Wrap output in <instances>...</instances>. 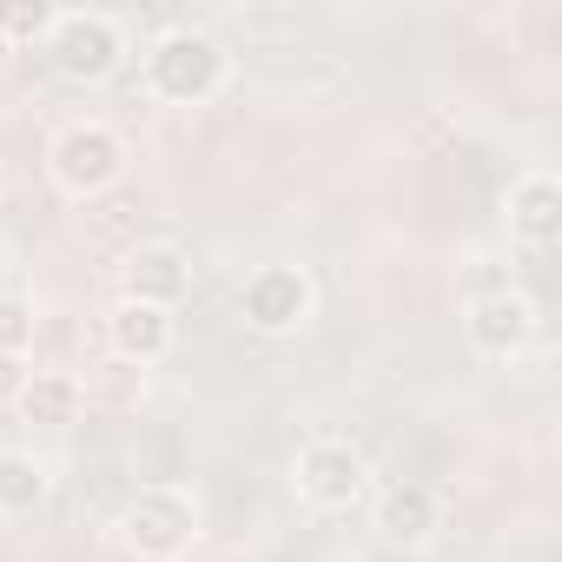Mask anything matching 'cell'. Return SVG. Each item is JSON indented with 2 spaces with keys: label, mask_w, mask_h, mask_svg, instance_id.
Listing matches in <instances>:
<instances>
[{
  "label": "cell",
  "mask_w": 562,
  "mask_h": 562,
  "mask_svg": "<svg viewBox=\"0 0 562 562\" xmlns=\"http://www.w3.org/2000/svg\"><path fill=\"white\" fill-rule=\"evenodd\" d=\"M139 87L159 106H205V100H218L232 87V54L205 27H166L139 54Z\"/></svg>",
  "instance_id": "obj_1"
},
{
  "label": "cell",
  "mask_w": 562,
  "mask_h": 562,
  "mask_svg": "<svg viewBox=\"0 0 562 562\" xmlns=\"http://www.w3.org/2000/svg\"><path fill=\"white\" fill-rule=\"evenodd\" d=\"M199 529H205V509H199V496L186 483H146L113 516L120 549L139 555V562H179L199 542Z\"/></svg>",
  "instance_id": "obj_2"
},
{
  "label": "cell",
  "mask_w": 562,
  "mask_h": 562,
  "mask_svg": "<svg viewBox=\"0 0 562 562\" xmlns=\"http://www.w3.org/2000/svg\"><path fill=\"white\" fill-rule=\"evenodd\" d=\"M126 139L106 126V120H67L54 139H47V179H54V192H67V199H106V192H120V179H126Z\"/></svg>",
  "instance_id": "obj_3"
},
{
  "label": "cell",
  "mask_w": 562,
  "mask_h": 562,
  "mask_svg": "<svg viewBox=\"0 0 562 562\" xmlns=\"http://www.w3.org/2000/svg\"><path fill=\"white\" fill-rule=\"evenodd\" d=\"M41 47H47V67L67 87H106L126 67V27L106 8H67V14H54V27H47Z\"/></svg>",
  "instance_id": "obj_4"
},
{
  "label": "cell",
  "mask_w": 562,
  "mask_h": 562,
  "mask_svg": "<svg viewBox=\"0 0 562 562\" xmlns=\"http://www.w3.org/2000/svg\"><path fill=\"white\" fill-rule=\"evenodd\" d=\"M238 318L258 338H299L318 318V285L305 265H258L238 285Z\"/></svg>",
  "instance_id": "obj_5"
},
{
  "label": "cell",
  "mask_w": 562,
  "mask_h": 562,
  "mask_svg": "<svg viewBox=\"0 0 562 562\" xmlns=\"http://www.w3.org/2000/svg\"><path fill=\"white\" fill-rule=\"evenodd\" d=\"M292 490H299V503L338 516V509H358V503L371 496V463H364V450L345 443V437H312V443L292 457Z\"/></svg>",
  "instance_id": "obj_6"
},
{
  "label": "cell",
  "mask_w": 562,
  "mask_h": 562,
  "mask_svg": "<svg viewBox=\"0 0 562 562\" xmlns=\"http://www.w3.org/2000/svg\"><path fill=\"white\" fill-rule=\"evenodd\" d=\"M463 338H470V351H476L483 364L522 358L529 338H536V305H529V292H516V285L476 292V299L463 305Z\"/></svg>",
  "instance_id": "obj_7"
},
{
  "label": "cell",
  "mask_w": 562,
  "mask_h": 562,
  "mask_svg": "<svg viewBox=\"0 0 562 562\" xmlns=\"http://www.w3.org/2000/svg\"><path fill=\"white\" fill-rule=\"evenodd\" d=\"M371 529L384 549H430L443 529V496L417 476H397V483L371 490Z\"/></svg>",
  "instance_id": "obj_8"
},
{
  "label": "cell",
  "mask_w": 562,
  "mask_h": 562,
  "mask_svg": "<svg viewBox=\"0 0 562 562\" xmlns=\"http://www.w3.org/2000/svg\"><path fill=\"white\" fill-rule=\"evenodd\" d=\"M186 292H192V258H186V245H172V238H139V245L120 258V299L179 312Z\"/></svg>",
  "instance_id": "obj_9"
},
{
  "label": "cell",
  "mask_w": 562,
  "mask_h": 562,
  "mask_svg": "<svg viewBox=\"0 0 562 562\" xmlns=\"http://www.w3.org/2000/svg\"><path fill=\"white\" fill-rule=\"evenodd\" d=\"M503 218H509V238H522V245H555L562 238V179L549 172V166H529V172H516L509 179V192H503Z\"/></svg>",
  "instance_id": "obj_10"
},
{
  "label": "cell",
  "mask_w": 562,
  "mask_h": 562,
  "mask_svg": "<svg viewBox=\"0 0 562 562\" xmlns=\"http://www.w3.org/2000/svg\"><path fill=\"white\" fill-rule=\"evenodd\" d=\"M106 345H113V358L120 364H166L172 358V345H179V318L172 312H159V305H133V299H120L113 312H106Z\"/></svg>",
  "instance_id": "obj_11"
},
{
  "label": "cell",
  "mask_w": 562,
  "mask_h": 562,
  "mask_svg": "<svg viewBox=\"0 0 562 562\" xmlns=\"http://www.w3.org/2000/svg\"><path fill=\"white\" fill-rule=\"evenodd\" d=\"M8 404H14V417L27 430H74L80 411H87V391H80L74 371H27V384Z\"/></svg>",
  "instance_id": "obj_12"
},
{
  "label": "cell",
  "mask_w": 562,
  "mask_h": 562,
  "mask_svg": "<svg viewBox=\"0 0 562 562\" xmlns=\"http://www.w3.org/2000/svg\"><path fill=\"white\" fill-rule=\"evenodd\" d=\"M47 496H54L47 457H34V450H21V443L0 450V522H27V516H41Z\"/></svg>",
  "instance_id": "obj_13"
},
{
  "label": "cell",
  "mask_w": 562,
  "mask_h": 562,
  "mask_svg": "<svg viewBox=\"0 0 562 562\" xmlns=\"http://www.w3.org/2000/svg\"><path fill=\"white\" fill-rule=\"evenodd\" d=\"M47 27H54V8H47V0H0V41H8V47L47 41Z\"/></svg>",
  "instance_id": "obj_14"
},
{
  "label": "cell",
  "mask_w": 562,
  "mask_h": 562,
  "mask_svg": "<svg viewBox=\"0 0 562 562\" xmlns=\"http://www.w3.org/2000/svg\"><path fill=\"white\" fill-rule=\"evenodd\" d=\"M34 345V305L21 292H0V358H27Z\"/></svg>",
  "instance_id": "obj_15"
},
{
  "label": "cell",
  "mask_w": 562,
  "mask_h": 562,
  "mask_svg": "<svg viewBox=\"0 0 562 562\" xmlns=\"http://www.w3.org/2000/svg\"><path fill=\"white\" fill-rule=\"evenodd\" d=\"M0 292H14V251H8V238H0Z\"/></svg>",
  "instance_id": "obj_16"
},
{
  "label": "cell",
  "mask_w": 562,
  "mask_h": 562,
  "mask_svg": "<svg viewBox=\"0 0 562 562\" xmlns=\"http://www.w3.org/2000/svg\"><path fill=\"white\" fill-rule=\"evenodd\" d=\"M8 54H14V47H8V41H0V67H8Z\"/></svg>",
  "instance_id": "obj_17"
},
{
  "label": "cell",
  "mask_w": 562,
  "mask_h": 562,
  "mask_svg": "<svg viewBox=\"0 0 562 562\" xmlns=\"http://www.w3.org/2000/svg\"><path fill=\"white\" fill-rule=\"evenodd\" d=\"M0 186H8V179H0Z\"/></svg>",
  "instance_id": "obj_18"
}]
</instances>
